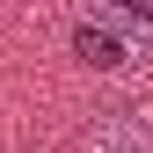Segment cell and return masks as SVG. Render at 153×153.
Returning a JSON list of instances; mask_svg holds the SVG:
<instances>
[{
  "mask_svg": "<svg viewBox=\"0 0 153 153\" xmlns=\"http://www.w3.org/2000/svg\"><path fill=\"white\" fill-rule=\"evenodd\" d=\"M139 29H153L146 7H95V15H73V59L95 66V73H124L139 59Z\"/></svg>",
  "mask_w": 153,
  "mask_h": 153,
  "instance_id": "1",
  "label": "cell"
},
{
  "mask_svg": "<svg viewBox=\"0 0 153 153\" xmlns=\"http://www.w3.org/2000/svg\"><path fill=\"white\" fill-rule=\"evenodd\" d=\"M131 139H139V131H131L124 117H109V124H102V139L88 131V153H131Z\"/></svg>",
  "mask_w": 153,
  "mask_h": 153,
  "instance_id": "2",
  "label": "cell"
}]
</instances>
